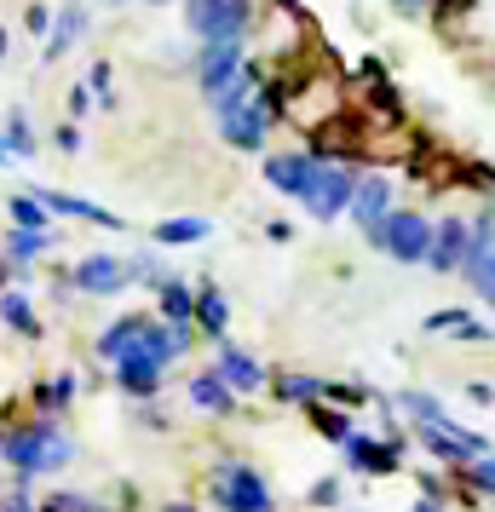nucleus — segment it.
Returning <instances> with one entry per match:
<instances>
[{"instance_id": "aec40b11", "label": "nucleus", "mask_w": 495, "mask_h": 512, "mask_svg": "<svg viewBox=\"0 0 495 512\" xmlns=\"http://www.w3.org/2000/svg\"><path fill=\"white\" fill-rule=\"evenodd\" d=\"M139 328H144V317H121V323H110L104 334H98V357H104V363H121L127 351L139 346Z\"/></svg>"}, {"instance_id": "473e14b6", "label": "nucleus", "mask_w": 495, "mask_h": 512, "mask_svg": "<svg viewBox=\"0 0 495 512\" xmlns=\"http://www.w3.org/2000/svg\"><path fill=\"white\" fill-rule=\"evenodd\" d=\"M110 81H116V75H110V64H93V75H87V87H93V93L104 98V104H116V93H110Z\"/></svg>"}, {"instance_id": "9d476101", "label": "nucleus", "mask_w": 495, "mask_h": 512, "mask_svg": "<svg viewBox=\"0 0 495 512\" xmlns=\"http://www.w3.org/2000/svg\"><path fill=\"white\" fill-rule=\"evenodd\" d=\"M70 282L81 288V294H121V288H127L133 277H127V265H121V259L87 254V259H81V265L70 271Z\"/></svg>"}, {"instance_id": "a878e982", "label": "nucleus", "mask_w": 495, "mask_h": 512, "mask_svg": "<svg viewBox=\"0 0 495 512\" xmlns=\"http://www.w3.org/2000/svg\"><path fill=\"white\" fill-rule=\"evenodd\" d=\"M47 248H52V236L35 231V225H18V231H12V259H18V265H24V259H41Z\"/></svg>"}, {"instance_id": "f704fd0d", "label": "nucleus", "mask_w": 495, "mask_h": 512, "mask_svg": "<svg viewBox=\"0 0 495 512\" xmlns=\"http://www.w3.org/2000/svg\"><path fill=\"white\" fill-rule=\"evenodd\" d=\"M323 397H334V403H369L363 386H323Z\"/></svg>"}, {"instance_id": "39448f33", "label": "nucleus", "mask_w": 495, "mask_h": 512, "mask_svg": "<svg viewBox=\"0 0 495 512\" xmlns=\"http://www.w3.org/2000/svg\"><path fill=\"white\" fill-rule=\"evenodd\" d=\"M277 93H254L242 110H231V116H219V133H225V144H236V150H260L265 144V127L277 121Z\"/></svg>"}, {"instance_id": "20e7f679", "label": "nucleus", "mask_w": 495, "mask_h": 512, "mask_svg": "<svg viewBox=\"0 0 495 512\" xmlns=\"http://www.w3.org/2000/svg\"><path fill=\"white\" fill-rule=\"evenodd\" d=\"M369 242H375L380 254L403 259V265H421L426 248H432V225H426L421 213H386L375 231H369Z\"/></svg>"}, {"instance_id": "c756f323", "label": "nucleus", "mask_w": 495, "mask_h": 512, "mask_svg": "<svg viewBox=\"0 0 495 512\" xmlns=\"http://www.w3.org/2000/svg\"><path fill=\"white\" fill-rule=\"evenodd\" d=\"M0 139L12 144V156H35V133H29V121L18 116V110L6 116V133H0Z\"/></svg>"}, {"instance_id": "1a4fd4ad", "label": "nucleus", "mask_w": 495, "mask_h": 512, "mask_svg": "<svg viewBox=\"0 0 495 512\" xmlns=\"http://www.w3.org/2000/svg\"><path fill=\"white\" fill-rule=\"evenodd\" d=\"M317 167H323V156H311V150H294V156H271L265 162V185H277L283 196H306L311 179H317Z\"/></svg>"}, {"instance_id": "a18cd8bd", "label": "nucleus", "mask_w": 495, "mask_h": 512, "mask_svg": "<svg viewBox=\"0 0 495 512\" xmlns=\"http://www.w3.org/2000/svg\"><path fill=\"white\" fill-rule=\"evenodd\" d=\"M0 282H6V277H0Z\"/></svg>"}, {"instance_id": "6ab92c4d", "label": "nucleus", "mask_w": 495, "mask_h": 512, "mask_svg": "<svg viewBox=\"0 0 495 512\" xmlns=\"http://www.w3.org/2000/svg\"><path fill=\"white\" fill-rule=\"evenodd\" d=\"M156 300H162L167 323H196V288H190V282H179V277L156 282Z\"/></svg>"}, {"instance_id": "2eb2a0df", "label": "nucleus", "mask_w": 495, "mask_h": 512, "mask_svg": "<svg viewBox=\"0 0 495 512\" xmlns=\"http://www.w3.org/2000/svg\"><path fill=\"white\" fill-rule=\"evenodd\" d=\"M190 403H196V409H208V415H231L236 392L225 386V374H219V369H202L196 380H190Z\"/></svg>"}, {"instance_id": "2f4dec72", "label": "nucleus", "mask_w": 495, "mask_h": 512, "mask_svg": "<svg viewBox=\"0 0 495 512\" xmlns=\"http://www.w3.org/2000/svg\"><path fill=\"white\" fill-rule=\"evenodd\" d=\"M467 478H472L478 489H490V495H495V455H490V449H484V455H472V472H467Z\"/></svg>"}, {"instance_id": "4be33fe9", "label": "nucleus", "mask_w": 495, "mask_h": 512, "mask_svg": "<svg viewBox=\"0 0 495 512\" xmlns=\"http://www.w3.org/2000/svg\"><path fill=\"white\" fill-rule=\"evenodd\" d=\"M208 231H213L208 219H162L150 236H156V248H190V242H202Z\"/></svg>"}, {"instance_id": "79ce46f5", "label": "nucleus", "mask_w": 495, "mask_h": 512, "mask_svg": "<svg viewBox=\"0 0 495 512\" xmlns=\"http://www.w3.org/2000/svg\"><path fill=\"white\" fill-rule=\"evenodd\" d=\"M167 512H196V507H167Z\"/></svg>"}, {"instance_id": "a19ab883", "label": "nucleus", "mask_w": 495, "mask_h": 512, "mask_svg": "<svg viewBox=\"0 0 495 512\" xmlns=\"http://www.w3.org/2000/svg\"><path fill=\"white\" fill-rule=\"evenodd\" d=\"M398 6H426V0H398Z\"/></svg>"}, {"instance_id": "ea45409f", "label": "nucleus", "mask_w": 495, "mask_h": 512, "mask_svg": "<svg viewBox=\"0 0 495 512\" xmlns=\"http://www.w3.org/2000/svg\"><path fill=\"white\" fill-rule=\"evenodd\" d=\"M0 162H12V144H6V139H0Z\"/></svg>"}, {"instance_id": "f03ea898", "label": "nucleus", "mask_w": 495, "mask_h": 512, "mask_svg": "<svg viewBox=\"0 0 495 512\" xmlns=\"http://www.w3.org/2000/svg\"><path fill=\"white\" fill-rule=\"evenodd\" d=\"M208 489H213V501H219V512H277V495L265 489V478L254 466H242V461H225L213 472Z\"/></svg>"}, {"instance_id": "412c9836", "label": "nucleus", "mask_w": 495, "mask_h": 512, "mask_svg": "<svg viewBox=\"0 0 495 512\" xmlns=\"http://www.w3.org/2000/svg\"><path fill=\"white\" fill-rule=\"evenodd\" d=\"M426 334H455V340H490V328L472 323L467 311H455V305H449V311H432V317H426Z\"/></svg>"}, {"instance_id": "4468645a", "label": "nucleus", "mask_w": 495, "mask_h": 512, "mask_svg": "<svg viewBox=\"0 0 495 512\" xmlns=\"http://www.w3.org/2000/svg\"><path fill=\"white\" fill-rule=\"evenodd\" d=\"M213 369L225 374V386H231V392H260V386H265V369L248 357V351H236L231 340H219V363H213Z\"/></svg>"}, {"instance_id": "c85d7f7f", "label": "nucleus", "mask_w": 495, "mask_h": 512, "mask_svg": "<svg viewBox=\"0 0 495 512\" xmlns=\"http://www.w3.org/2000/svg\"><path fill=\"white\" fill-rule=\"evenodd\" d=\"M47 202H41V196H12V219H18V225H35V231H47Z\"/></svg>"}, {"instance_id": "393cba45", "label": "nucleus", "mask_w": 495, "mask_h": 512, "mask_svg": "<svg viewBox=\"0 0 495 512\" xmlns=\"http://www.w3.org/2000/svg\"><path fill=\"white\" fill-rule=\"evenodd\" d=\"M277 397H283V403H317V397H323V380H311V374H283V380H277Z\"/></svg>"}, {"instance_id": "a211bd4d", "label": "nucleus", "mask_w": 495, "mask_h": 512, "mask_svg": "<svg viewBox=\"0 0 495 512\" xmlns=\"http://www.w3.org/2000/svg\"><path fill=\"white\" fill-rule=\"evenodd\" d=\"M196 323H202V334H213V340H225V328H231V300L219 294V288H196Z\"/></svg>"}, {"instance_id": "b1692460", "label": "nucleus", "mask_w": 495, "mask_h": 512, "mask_svg": "<svg viewBox=\"0 0 495 512\" xmlns=\"http://www.w3.org/2000/svg\"><path fill=\"white\" fill-rule=\"evenodd\" d=\"M0 317L18 328V334H29V340L41 334V323H35V311H29V300L18 294V288H6V294H0Z\"/></svg>"}, {"instance_id": "e433bc0d", "label": "nucleus", "mask_w": 495, "mask_h": 512, "mask_svg": "<svg viewBox=\"0 0 495 512\" xmlns=\"http://www.w3.org/2000/svg\"><path fill=\"white\" fill-rule=\"evenodd\" d=\"M52 139H58V150H64V156H75V150H81V133H75L70 121H64V127H58Z\"/></svg>"}, {"instance_id": "423d86ee", "label": "nucleus", "mask_w": 495, "mask_h": 512, "mask_svg": "<svg viewBox=\"0 0 495 512\" xmlns=\"http://www.w3.org/2000/svg\"><path fill=\"white\" fill-rule=\"evenodd\" d=\"M352 190H357V179L346 173V167H317V179H311V190L300 196V208L311 213V219H340V213L352 208Z\"/></svg>"}, {"instance_id": "58836bf2", "label": "nucleus", "mask_w": 495, "mask_h": 512, "mask_svg": "<svg viewBox=\"0 0 495 512\" xmlns=\"http://www.w3.org/2000/svg\"><path fill=\"white\" fill-rule=\"evenodd\" d=\"M415 512H449V507H438V501H432V495H426V501H421V507H415Z\"/></svg>"}, {"instance_id": "9b49d317", "label": "nucleus", "mask_w": 495, "mask_h": 512, "mask_svg": "<svg viewBox=\"0 0 495 512\" xmlns=\"http://www.w3.org/2000/svg\"><path fill=\"white\" fill-rule=\"evenodd\" d=\"M162 357H150V351H127V357H121L116 363V386L127 397H156L162 392Z\"/></svg>"}, {"instance_id": "4c0bfd02", "label": "nucleus", "mask_w": 495, "mask_h": 512, "mask_svg": "<svg viewBox=\"0 0 495 512\" xmlns=\"http://www.w3.org/2000/svg\"><path fill=\"white\" fill-rule=\"evenodd\" d=\"M334 495H340V484H334V478H329V484H317V489H311V501H317V507H329Z\"/></svg>"}, {"instance_id": "7c9ffc66", "label": "nucleus", "mask_w": 495, "mask_h": 512, "mask_svg": "<svg viewBox=\"0 0 495 512\" xmlns=\"http://www.w3.org/2000/svg\"><path fill=\"white\" fill-rule=\"evenodd\" d=\"M398 409H403V415H415V420H444V409H438V403H432L426 392H403V397H398Z\"/></svg>"}, {"instance_id": "5701e85b", "label": "nucleus", "mask_w": 495, "mask_h": 512, "mask_svg": "<svg viewBox=\"0 0 495 512\" xmlns=\"http://www.w3.org/2000/svg\"><path fill=\"white\" fill-rule=\"evenodd\" d=\"M461 271L472 277V288H478V300H484V305H495V248H472Z\"/></svg>"}, {"instance_id": "c03bdc74", "label": "nucleus", "mask_w": 495, "mask_h": 512, "mask_svg": "<svg viewBox=\"0 0 495 512\" xmlns=\"http://www.w3.org/2000/svg\"><path fill=\"white\" fill-rule=\"evenodd\" d=\"M156 6H162V0H156Z\"/></svg>"}, {"instance_id": "7ed1b4c3", "label": "nucleus", "mask_w": 495, "mask_h": 512, "mask_svg": "<svg viewBox=\"0 0 495 512\" xmlns=\"http://www.w3.org/2000/svg\"><path fill=\"white\" fill-rule=\"evenodd\" d=\"M185 24L202 41H242L254 29V0H190Z\"/></svg>"}, {"instance_id": "f3484780", "label": "nucleus", "mask_w": 495, "mask_h": 512, "mask_svg": "<svg viewBox=\"0 0 495 512\" xmlns=\"http://www.w3.org/2000/svg\"><path fill=\"white\" fill-rule=\"evenodd\" d=\"M81 35H87V12H81V6H58V24H52V35H47V64H58Z\"/></svg>"}, {"instance_id": "f257e3e1", "label": "nucleus", "mask_w": 495, "mask_h": 512, "mask_svg": "<svg viewBox=\"0 0 495 512\" xmlns=\"http://www.w3.org/2000/svg\"><path fill=\"white\" fill-rule=\"evenodd\" d=\"M0 455H6V466H12L18 478H41V472L70 466L75 443L58 432V420H29V426H18V432L0 438Z\"/></svg>"}, {"instance_id": "72a5a7b5", "label": "nucleus", "mask_w": 495, "mask_h": 512, "mask_svg": "<svg viewBox=\"0 0 495 512\" xmlns=\"http://www.w3.org/2000/svg\"><path fill=\"white\" fill-rule=\"evenodd\" d=\"M24 29H29V35H52V6H29Z\"/></svg>"}, {"instance_id": "bb28decb", "label": "nucleus", "mask_w": 495, "mask_h": 512, "mask_svg": "<svg viewBox=\"0 0 495 512\" xmlns=\"http://www.w3.org/2000/svg\"><path fill=\"white\" fill-rule=\"evenodd\" d=\"M311 420H317V432H323V438H334V443H346V438H352V420H346V415H334V409H323V397L311 403Z\"/></svg>"}, {"instance_id": "6e6552de", "label": "nucleus", "mask_w": 495, "mask_h": 512, "mask_svg": "<svg viewBox=\"0 0 495 512\" xmlns=\"http://www.w3.org/2000/svg\"><path fill=\"white\" fill-rule=\"evenodd\" d=\"M467 254H472V225L467 219H444L438 231H432V248H426V265L432 271H461L467 265Z\"/></svg>"}, {"instance_id": "37998d69", "label": "nucleus", "mask_w": 495, "mask_h": 512, "mask_svg": "<svg viewBox=\"0 0 495 512\" xmlns=\"http://www.w3.org/2000/svg\"><path fill=\"white\" fill-rule=\"evenodd\" d=\"M0 52H6V29H0Z\"/></svg>"}, {"instance_id": "c9c22d12", "label": "nucleus", "mask_w": 495, "mask_h": 512, "mask_svg": "<svg viewBox=\"0 0 495 512\" xmlns=\"http://www.w3.org/2000/svg\"><path fill=\"white\" fill-rule=\"evenodd\" d=\"M93 110V87H70V116H87Z\"/></svg>"}, {"instance_id": "ddd939ff", "label": "nucleus", "mask_w": 495, "mask_h": 512, "mask_svg": "<svg viewBox=\"0 0 495 512\" xmlns=\"http://www.w3.org/2000/svg\"><path fill=\"white\" fill-rule=\"evenodd\" d=\"M363 225V231H375L380 219L392 213V185L386 179H357V190H352V208H346Z\"/></svg>"}, {"instance_id": "cd10ccee", "label": "nucleus", "mask_w": 495, "mask_h": 512, "mask_svg": "<svg viewBox=\"0 0 495 512\" xmlns=\"http://www.w3.org/2000/svg\"><path fill=\"white\" fill-rule=\"evenodd\" d=\"M70 397H75V374H58L47 386H35V403H41V409H64Z\"/></svg>"}, {"instance_id": "f8f14e48", "label": "nucleus", "mask_w": 495, "mask_h": 512, "mask_svg": "<svg viewBox=\"0 0 495 512\" xmlns=\"http://www.w3.org/2000/svg\"><path fill=\"white\" fill-rule=\"evenodd\" d=\"M346 449V461L357 466V472H398V438H386V443H375V438H363V432H352V438L340 443Z\"/></svg>"}, {"instance_id": "0eeeda50", "label": "nucleus", "mask_w": 495, "mask_h": 512, "mask_svg": "<svg viewBox=\"0 0 495 512\" xmlns=\"http://www.w3.org/2000/svg\"><path fill=\"white\" fill-rule=\"evenodd\" d=\"M242 64H248L242 58V41H202V52H196V87L213 98L225 81H236Z\"/></svg>"}, {"instance_id": "dca6fc26", "label": "nucleus", "mask_w": 495, "mask_h": 512, "mask_svg": "<svg viewBox=\"0 0 495 512\" xmlns=\"http://www.w3.org/2000/svg\"><path fill=\"white\" fill-rule=\"evenodd\" d=\"M35 196H41L52 213H70V219H93L104 231H121V219L110 208H98V202H81V196H64V190H35Z\"/></svg>"}]
</instances>
